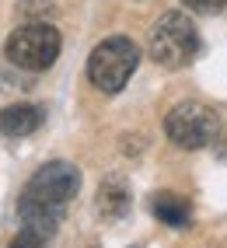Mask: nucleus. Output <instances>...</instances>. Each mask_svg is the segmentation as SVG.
<instances>
[{
    "label": "nucleus",
    "instance_id": "nucleus-1",
    "mask_svg": "<svg viewBox=\"0 0 227 248\" xmlns=\"http://www.w3.org/2000/svg\"><path fill=\"white\" fill-rule=\"evenodd\" d=\"M199 31L182 11H168L151 25L147 31V49L154 63H161L165 70H182L199 56Z\"/></svg>",
    "mask_w": 227,
    "mask_h": 248
},
{
    "label": "nucleus",
    "instance_id": "nucleus-2",
    "mask_svg": "<svg viewBox=\"0 0 227 248\" xmlns=\"http://www.w3.org/2000/svg\"><path fill=\"white\" fill-rule=\"evenodd\" d=\"M136 63H140V46L133 39H126V35H112V39H105V42H98L91 49V56H88V77H91V84L98 91L119 94L129 84Z\"/></svg>",
    "mask_w": 227,
    "mask_h": 248
},
{
    "label": "nucleus",
    "instance_id": "nucleus-3",
    "mask_svg": "<svg viewBox=\"0 0 227 248\" xmlns=\"http://www.w3.org/2000/svg\"><path fill=\"white\" fill-rule=\"evenodd\" d=\"M60 31L53 25H45V21H28L21 28H14L11 35H7V46H4V53L7 60L14 63V67H21V70H49L56 56H60Z\"/></svg>",
    "mask_w": 227,
    "mask_h": 248
},
{
    "label": "nucleus",
    "instance_id": "nucleus-4",
    "mask_svg": "<svg viewBox=\"0 0 227 248\" xmlns=\"http://www.w3.org/2000/svg\"><path fill=\"white\" fill-rule=\"evenodd\" d=\"M165 137L182 151H203L220 137V115L210 105L182 102L165 115Z\"/></svg>",
    "mask_w": 227,
    "mask_h": 248
},
{
    "label": "nucleus",
    "instance_id": "nucleus-5",
    "mask_svg": "<svg viewBox=\"0 0 227 248\" xmlns=\"http://www.w3.org/2000/svg\"><path fill=\"white\" fill-rule=\"evenodd\" d=\"M77 192H80V168L77 164L74 161H45L42 168L28 178V186H25L21 196L63 210Z\"/></svg>",
    "mask_w": 227,
    "mask_h": 248
},
{
    "label": "nucleus",
    "instance_id": "nucleus-6",
    "mask_svg": "<svg viewBox=\"0 0 227 248\" xmlns=\"http://www.w3.org/2000/svg\"><path fill=\"white\" fill-rule=\"evenodd\" d=\"M60 217L63 210L56 206H45V203H35V200H18V220H21V231H31L39 238H49L53 231L60 227Z\"/></svg>",
    "mask_w": 227,
    "mask_h": 248
},
{
    "label": "nucleus",
    "instance_id": "nucleus-7",
    "mask_svg": "<svg viewBox=\"0 0 227 248\" xmlns=\"http://www.w3.org/2000/svg\"><path fill=\"white\" fill-rule=\"evenodd\" d=\"M42 119H45V112L39 108V105H7V108H0V133L4 137H31L35 129L42 126Z\"/></svg>",
    "mask_w": 227,
    "mask_h": 248
},
{
    "label": "nucleus",
    "instance_id": "nucleus-8",
    "mask_svg": "<svg viewBox=\"0 0 227 248\" xmlns=\"http://www.w3.org/2000/svg\"><path fill=\"white\" fill-rule=\"evenodd\" d=\"M129 203H133V196H129V186H126L119 175L105 178L102 189H98V196H94V206H98V217H102V220H119V217H126Z\"/></svg>",
    "mask_w": 227,
    "mask_h": 248
},
{
    "label": "nucleus",
    "instance_id": "nucleus-9",
    "mask_svg": "<svg viewBox=\"0 0 227 248\" xmlns=\"http://www.w3.org/2000/svg\"><path fill=\"white\" fill-rule=\"evenodd\" d=\"M154 217L168 227H185L189 224V203L178 200V196L161 192V196H154Z\"/></svg>",
    "mask_w": 227,
    "mask_h": 248
},
{
    "label": "nucleus",
    "instance_id": "nucleus-10",
    "mask_svg": "<svg viewBox=\"0 0 227 248\" xmlns=\"http://www.w3.org/2000/svg\"><path fill=\"white\" fill-rule=\"evenodd\" d=\"M182 4L189 11H196V14H217L227 7V0H182Z\"/></svg>",
    "mask_w": 227,
    "mask_h": 248
},
{
    "label": "nucleus",
    "instance_id": "nucleus-11",
    "mask_svg": "<svg viewBox=\"0 0 227 248\" xmlns=\"http://www.w3.org/2000/svg\"><path fill=\"white\" fill-rule=\"evenodd\" d=\"M7 248H45V238L31 234V231H21V234H14Z\"/></svg>",
    "mask_w": 227,
    "mask_h": 248
},
{
    "label": "nucleus",
    "instance_id": "nucleus-12",
    "mask_svg": "<svg viewBox=\"0 0 227 248\" xmlns=\"http://www.w3.org/2000/svg\"><path fill=\"white\" fill-rule=\"evenodd\" d=\"M49 7V0H21V14L31 21H42V11Z\"/></svg>",
    "mask_w": 227,
    "mask_h": 248
},
{
    "label": "nucleus",
    "instance_id": "nucleus-13",
    "mask_svg": "<svg viewBox=\"0 0 227 248\" xmlns=\"http://www.w3.org/2000/svg\"><path fill=\"white\" fill-rule=\"evenodd\" d=\"M213 143H217V151H220V157L227 161V133H224V137H217Z\"/></svg>",
    "mask_w": 227,
    "mask_h": 248
}]
</instances>
